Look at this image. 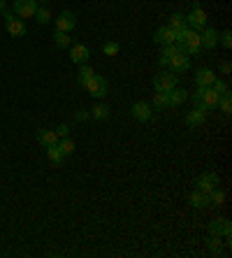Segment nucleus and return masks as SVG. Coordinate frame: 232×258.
<instances>
[{
    "label": "nucleus",
    "mask_w": 232,
    "mask_h": 258,
    "mask_svg": "<svg viewBox=\"0 0 232 258\" xmlns=\"http://www.w3.org/2000/svg\"><path fill=\"white\" fill-rule=\"evenodd\" d=\"M186 26H188V28H193V31H198V33H200L202 28L207 26V12L202 10L198 2L193 5L190 14H186Z\"/></svg>",
    "instance_id": "1"
},
{
    "label": "nucleus",
    "mask_w": 232,
    "mask_h": 258,
    "mask_svg": "<svg viewBox=\"0 0 232 258\" xmlns=\"http://www.w3.org/2000/svg\"><path fill=\"white\" fill-rule=\"evenodd\" d=\"M84 88L93 98H98V100H100V98L107 96V91H109V82H107V77H102V75H93V77H91V82H88Z\"/></svg>",
    "instance_id": "2"
},
{
    "label": "nucleus",
    "mask_w": 232,
    "mask_h": 258,
    "mask_svg": "<svg viewBox=\"0 0 232 258\" xmlns=\"http://www.w3.org/2000/svg\"><path fill=\"white\" fill-rule=\"evenodd\" d=\"M174 86H177V75H174V72H160V75H156V79H153L156 93H167Z\"/></svg>",
    "instance_id": "3"
},
{
    "label": "nucleus",
    "mask_w": 232,
    "mask_h": 258,
    "mask_svg": "<svg viewBox=\"0 0 232 258\" xmlns=\"http://www.w3.org/2000/svg\"><path fill=\"white\" fill-rule=\"evenodd\" d=\"M37 12V2L35 0H14V14L21 19H33Z\"/></svg>",
    "instance_id": "4"
},
{
    "label": "nucleus",
    "mask_w": 232,
    "mask_h": 258,
    "mask_svg": "<svg viewBox=\"0 0 232 258\" xmlns=\"http://www.w3.org/2000/svg\"><path fill=\"white\" fill-rule=\"evenodd\" d=\"M5 26L12 37H23L26 35V23L21 19H14V12H5Z\"/></svg>",
    "instance_id": "5"
},
{
    "label": "nucleus",
    "mask_w": 232,
    "mask_h": 258,
    "mask_svg": "<svg viewBox=\"0 0 232 258\" xmlns=\"http://www.w3.org/2000/svg\"><path fill=\"white\" fill-rule=\"evenodd\" d=\"M169 72H174V75H181V72H186L190 68V56H186L183 52H179V54H174L172 58H169Z\"/></svg>",
    "instance_id": "6"
},
{
    "label": "nucleus",
    "mask_w": 232,
    "mask_h": 258,
    "mask_svg": "<svg viewBox=\"0 0 232 258\" xmlns=\"http://www.w3.org/2000/svg\"><path fill=\"white\" fill-rule=\"evenodd\" d=\"M74 26H77V17H74L72 12H61L58 17H56V31L61 33H72Z\"/></svg>",
    "instance_id": "7"
},
{
    "label": "nucleus",
    "mask_w": 232,
    "mask_h": 258,
    "mask_svg": "<svg viewBox=\"0 0 232 258\" xmlns=\"http://www.w3.org/2000/svg\"><path fill=\"white\" fill-rule=\"evenodd\" d=\"M88 58H91V47H86V44H72L70 47V61L72 63L84 65L88 63Z\"/></svg>",
    "instance_id": "8"
},
{
    "label": "nucleus",
    "mask_w": 232,
    "mask_h": 258,
    "mask_svg": "<svg viewBox=\"0 0 232 258\" xmlns=\"http://www.w3.org/2000/svg\"><path fill=\"white\" fill-rule=\"evenodd\" d=\"M218 93H216V91H214V88H211V86H207V88H202V96H200V107L202 109H207V112H209V109H216L218 107Z\"/></svg>",
    "instance_id": "9"
},
{
    "label": "nucleus",
    "mask_w": 232,
    "mask_h": 258,
    "mask_svg": "<svg viewBox=\"0 0 232 258\" xmlns=\"http://www.w3.org/2000/svg\"><path fill=\"white\" fill-rule=\"evenodd\" d=\"M198 189H200V191H204V193H209L211 189H216V186H218V174H216V172H204V174H200V177H198Z\"/></svg>",
    "instance_id": "10"
},
{
    "label": "nucleus",
    "mask_w": 232,
    "mask_h": 258,
    "mask_svg": "<svg viewBox=\"0 0 232 258\" xmlns=\"http://www.w3.org/2000/svg\"><path fill=\"white\" fill-rule=\"evenodd\" d=\"M165 96H167V105H169V107H179V105H183V103L188 100V91H186V88H177V86H174V88H172V91H167Z\"/></svg>",
    "instance_id": "11"
},
{
    "label": "nucleus",
    "mask_w": 232,
    "mask_h": 258,
    "mask_svg": "<svg viewBox=\"0 0 232 258\" xmlns=\"http://www.w3.org/2000/svg\"><path fill=\"white\" fill-rule=\"evenodd\" d=\"M209 230H211V235H221V237H228V240H230L232 226L228 219H216V221L209 224Z\"/></svg>",
    "instance_id": "12"
},
{
    "label": "nucleus",
    "mask_w": 232,
    "mask_h": 258,
    "mask_svg": "<svg viewBox=\"0 0 232 258\" xmlns=\"http://www.w3.org/2000/svg\"><path fill=\"white\" fill-rule=\"evenodd\" d=\"M200 44H202V49H214L218 44V33L214 31V28H209V26H204L200 33Z\"/></svg>",
    "instance_id": "13"
},
{
    "label": "nucleus",
    "mask_w": 232,
    "mask_h": 258,
    "mask_svg": "<svg viewBox=\"0 0 232 258\" xmlns=\"http://www.w3.org/2000/svg\"><path fill=\"white\" fill-rule=\"evenodd\" d=\"M153 40L158 44H172V42H177V31L169 28V26H160L158 31H156V35H153Z\"/></svg>",
    "instance_id": "14"
},
{
    "label": "nucleus",
    "mask_w": 232,
    "mask_h": 258,
    "mask_svg": "<svg viewBox=\"0 0 232 258\" xmlns=\"http://www.w3.org/2000/svg\"><path fill=\"white\" fill-rule=\"evenodd\" d=\"M216 82V72L211 70V68H200L198 72H195V84L202 86V88H207Z\"/></svg>",
    "instance_id": "15"
},
{
    "label": "nucleus",
    "mask_w": 232,
    "mask_h": 258,
    "mask_svg": "<svg viewBox=\"0 0 232 258\" xmlns=\"http://www.w3.org/2000/svg\"><path fill=\"white\" fill-rule=\"evenodd\" d=\"M130 112H133V117L137 119V121H149V119L153 117V112H151V105H149V103H144V100L135 103V105L130 107Z\"/></svg>",
    "instance_id": "16"
},
{
    "label": "nucleus",
    "mask_w": 232,
    "mask_h": 258,
    "mask_svg": "<svg viewBox=\"0 0 232 258\" xmlns=\"http://www.w3.org/2000/svg\"><path fill=\"white\" fill-rule=\"evenodd\" d=\"M204 119H207V109L195 107L193 112H188V114H186V126H188V128L202 126V123H204Z\"/></svg>",
    "instance_id": "17"
},
{
    "label": "nucleus",
    "mask_w": 232,
    "mask_h": 258,
    "mask_svg": "<svg viewBox=\"0 0 232 258\" xmlns=\"http://www.w3.org/2000/svg\"><path fill=\"white\" fill-rule=\"evenodd\" d=\"M174 54H179V44H177V42H172V44H163V52H160L158 63L163 65V68H167V65H169V58H172Z\"/></svg>",
    "instance_id": "18"
},
{
    "label": "nucleus",
    "mask_w": 232,
    "mask_h": 258,
    "mask_svg": "<svg viewBox=\"0 0 232 258\" xmlns=\"http://www.w3.org/2000/svg\"><path fill=\"white\" fill-rule=\"evenodd\" d=\"M37 142L47 149V147L58 144V135H56V130H37Z\"/></svg>",
    "instance_id": "19"
},
{
    "label": "nucleus",
    "mask_w": 232,
    "mask_h": 258,
    "mask_svg": "<svg viewBox=\"0 0 232 258\" xmlns=\"http://www.w3.org/2000/svg\"><path fill=\"white\" fill-rule=\"evenodd\" d=\"M190 205H193V207H209V193H204V191H200V189H198V191H193V193H190Z\"/></svg>",
    "instance_id": "20"
},
{
    "label": "nucleus",
    "mask_w": 232,
    "mask_h": 258,
    "mask_svg": "<svg viewBox=\"0 0 232 258\" xmlns=\"http://www.w3.org/2000/svg\"><path fill=\"white\" fill-rule=\"evenodd\" d=\"M53 42H56V47H58V49H67V47L72 44V37H70V33L56 31V33H53Z\"/></svg>",
    "instance_id": "21"
},
{
    "label": "nucleus",
    "mask_w": 232,
    "mask_h": 258,
    "mask_svg": "<svg viewBox=\"0 0 232 258\" xmlns=\"http://www.w3.org/2000/svg\"><path fill=\"white\" fill-rule=\"evenodd\" d=\"M47 158L53 163V165H61L63 163V151L58 149V144H53V147H47Z\"/></svg>",
    "instance_id": "22"
},
{
    "label": "nucleus",
    "mask_w": 232,
    "mask_h": 258,
    "mask_svg": "<svg viewBox=\"0 0 232 258\" xmlns=\"http://www.w3.org/2000/svg\"><path fill=\"white\" fill-rule=\"evenodd\" d=\"M95 72H93V68L91 65H82V70H79V86H86L88 82H91V77H93Z\"/></svg>",
    "instance_id": "23"
},
{
    "label": "nucleus",
    "mask_w": 232,
    "mask_h": 258,
    "mask_svg": "<svg viewBox=\"0 0 232 258\" xmlns=\"http://www.w3.org/2000/svg\"><path fill=\"white\" fill-rule=\"evenodd\" d=\"M91 117H93V119H100V121H102V119L109 117V107H107V105H102V103H98V105L91 109Z\"/></svg>",
    "instance_id": "24"
},
{
    "label": "nucleus",
    "mask_w": 232,
    "mask_h": 258,
    "mask_svg": "<svg viewBox=\"0 0 232 258\" xmlns=\"http://www.w3.org/2000/svg\"><path fill=\"white\" fill-rule=\"evenodd\" d=\"M183 26H186V17H183L181 12H174V14H172V19H169V28L179 31V28H183Z\"/></svg>",
    "instance_id": "25"
},
{
    "label": "nucleus",
    "mask_w": 232,
    "mask_h": 258,
    "mask_svg": "<svg viewBox=\"0 0 232 258\" xmlns=\"http://www.w3.org/2000/svg\"><path fill=\"white\" fill-rule=\"evenodd\" d=\"M207 249L209 254H221V235H211L207 240Z\"/></svg>",
    "instance_id": "26"
},
{
    "label": "nucleus",
    "mask_w": 232,
    "mask_h": 258,
    "mask_svg": "<svg viewBox=\"0 0 232 258\" xmlns=\"http://www.w3.org/2000/svg\"><path fill=\"white\" fill-rule=\"evenodd\" d=\"M218 107H221V112L230 114V112H232V98H230V93H223V96L218 98Z\"/></svg>",
    "instance_id": "27"
},
{
    "label": "nucleus",
    "mask_w": 232,
    "mask_h": 258,
    "mask_svg": "<svg viewBox=\"0 0 232 258\" xmlns=\"http://www.w3.org/2000/svg\"><path fill=\"white\" fill-rule=\"evenodd\" d=\"M35 21L42 23V26L51 21V14H49V10H47V7H37V12H35Z\"/></svg>",
    "instance_id": "28"
},
{
    "label": "nucleus",
    "mask_w": 232,
    "mask_h": 258,
    "mask_svg": "<svg viewBox=\"0 0 232 258\" xmlns=\"http://www.w3.org/2000/svg\"><path fill=\"white\" fill-rule=\"evenodd\" d=\"M223 200H225V193L218 191V186H216V189H211V191H209V203L211 205H223Z\"/></svg>",
    "instance_id": "29"
},
{
    "label": "nucleus",
    "mask_w": 232,
    "mask_h": 258,
    "mask_svg": "<svg viewBox=\"0 0 232 258\" xmlns=\"http://www.w3.org/2000/svg\"><path fill=\"white\" fill-rule=\"evenodd\" d=\"M58 149L63 151V156H67V154H72V151H74V142L67 140V138H61V142H58Z\"/></svg>",
    "instance_id": "30"
},
{
    "label": "nucleus",
    "mask_w": 232,
    "mask_h": 258,
    "mask_svg": "<svg viewBox=\"0 0 232 258\" xmlns=\"http://www.w3.org/2000/svg\"><path fill=\"white\" fill-rule=\"evenodd\" d=\"M118 52H121V44L118 42H107L105 47H102V54L105 56H116Z\"/></svg>",
    "instance_id": "31"
},
{
    "label": "nucleus",
    "mask_w": 232,
    "mask_h": 258,
    "mask_svg": "<svg viewBox=\"0 0 232 258\" xmlns=\"http://www.w3.org/2000/svg\"><path fill=\"white\" fill-rule=\"evenodd\" d=\"M153 107L156 109L167 107V96H165V93H156V96H153Z\"/></svg>",
    "instance_id": "32"
},
{
    "label": "nucleus",
    "mask_w": 232,
    "mask_h": 258,
    "mask_svg": "<svg viewBox=\"0 0 232 258\" xmlns=\"http://www.w3.org/2000/svg\"><path fill=\"white\" fill-rule=\"evenodd\" d=\"M211 88L218 93V96H223V93H230V88H228V84L225 82H221V79H216L214 84H211Z\"/></svg>",
    "instance_id": "33"
},
{
    "label": "nucleus",
    "mask_w": 232,
    "mask_h": 258,
    "mask_svg": "<svg viewBox=\"0 0 232 258\" xmlns=\"http://www.w3.org/2000/svg\"><path fill=\"white\" fill-rule=\"evenodd\" d=\"M221 44L225 47V49H230V47H232V33L230 31H225L221 35Z\"/></svg>",
    "instance_id": "34"
},
{
    "label": "nucleus",
    "mask_w": 232,
    "mask_h": 258,
    "mask_svg": "<svg viewBox=\"0 0 232 258\" xmlns=\"http://www.w3.org/2000/svg\"><path fill=\"white\" fill-rule=\"evenodd\" d=\"M67 133H70V126H67V123H61V126L56 128V135H58V138H67Z\"/></svg>",
    "instance_id": "35"
},
{
    "label": "nucleus",
    "mask_w": 232,
    "mask_h": 258,
    "mask_svg": "<svg viewBox=\"0 0 232 258\" xmlns=\"http://www.w3.org/2000/svg\"><path fill=\"white\" fill-rule=\"evenodd\" d=\"M74 117H77V121H86V119L91 117V112H88V109H77Z\"/></svg>",
    "instance_id": "36"
},
{
    "label": "nucleus",
    "mask_w": 232,
    "mask_h": 258,
    "mask_svg": "<svg viewBox=\"0 0 232 258\" xmlns=\"http://www.w3.org/2000/svg\"><path fill=\"white\" fill-rule=\"evenodd\" d=\"M7 12V5H5V0H0V14H5Z\"/></svg>",
    "instance_id": "37"
},
{
    "label": "nucleus",
    "mask_w": 232,
    "mask_h": 258,
    "mask_svg": "<svg viewBox=\"0 0 232 258\" xmlns=\"http://www.w3.org/2000/svg\"><path fill=\"white\" fill-rule=\"evenodd\" d=\"M42 2H49V0H42Z\"/></svg>",
    "instance_id": "38"
}]
</instances>
